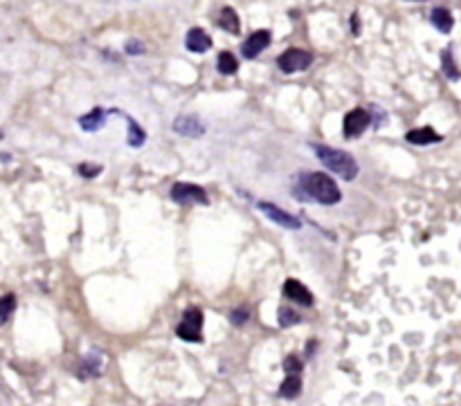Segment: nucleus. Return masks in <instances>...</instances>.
I'll list each match as a JSON object with an SVG mask.
<instances>
[{"label": "nucleus", "mask_w": 461, "mask_h": 406, "mask_svg": "<svg viewBox=\"0 0 461 406\" xmlns=\"http://www.w3.org/2000/svg\"><path fill=\"white\" fill-rule=\"evenodd\" d=\"M268 45H270V32L268 29H257V32L250 34L248 40L243 43V56L255 58V56H259V52H264Z\"/></svg>", "instance_id": "9"}, {"label": "nucleus", "mask_w": 461, "mask_h": 406, "mask_svg": "<svg viewBox=\"0 0 461 406\" xmlns=\"http://www.w3.org/2000/svg\"><path fill=\"white\" fill-rule=\"evenodd\" d=\"M293 194L297 200H310L317 202V205H338L342 200V194L335 185L333 178H328L326 173H302L297 175Z\"/></svg>", "instance_id": "1"}, {"label": "nucleus", "mask_w": 461, "mask_h": 406, "mask_svg": "<svg viewBox=\"0 0 461 406\" xmlns=\"http://www.w3.org/2000/svg\"><path fill=\"white\" fill-rule=\"evenodd\" d=\"M444 65H446V72H448V77H457V72H455V68H453V63H450V52H446L444 54Z\"/></svg>", "instance_id": "24"}, {"label": "nucleus", "mask_w": 461, "mask_h": 406, "mask_svg": "<svg viewBox=\"0 0 461 406\" xmlns=\"http://www.w3.org/2000/svg\"><path fill=\"white\" fill-rule=\"evenodd\" d=\"M369 124H372V115H369V110L365 108H356V110H349V113L345 115V137H358L363 135L365 130L369 128Z\"/></svg>", "instance_id": "6"}, {"label": "nucleus", "mask_w": 461, "mask_h": 406, "mask_svg": "<svg viewBox=\"0 0 461 406\" xmlns=\"http://www.w3.org/2000/svg\"><path fill=\"white\" fill-rule=\"evenodd\" d=\"M218 25L225 29L229 34H239V29H241V23H239V16L234 9L225 7L223 12H220V18H218Z\"/></svg>", "instance_id": "14"}, {"label": "nucleus", "mask_w": 461, "mask_h": 406, "mask_svg": "<svg viewBox=\"0 0 461 406\" xmlns=\"http://www.w3.org/2000/svg\"><path fill=\"white\" fill-rule=\"evenodd\" d=\"M352 27H354V34H358V14H354V18H352Z\"/></svg>", "instance_id": "26"}, {"label": "nucleus", "mask_w": 461, "mask_h": 406, "mask_svg": "<svg viewBox=\"0 0 461 406\" xmlns=\"http://www.w3.org/2000/svg\"><path fill=\"white\" fill-rule=\"evenodd\" d=\"M299 393H302V375H288L282 387H279V398L295 400Z\"/></svg>", "instance_id": "13"}, {"label": "nucleus", "mask_w": 461, "mask_h": 406, "mask_svg": "<svg viewBox=\"0 0 461 406\" xmlns=\"http://www.w3.org/2000/svg\"><path fill=\"white\" fill-rule=\"evenodd\" d=\"M295 323H299V314L297 312H293L288 306L279 308V326L288 328V326H295Z\"/></svg>", "instance_id": "18"}, {"label": "nucleus", "mask_w": 461, "mask_h": 406, "mask_svg": "<svg viewBox=\"0 0 461 406\" xmlns=\"http://www.w3.org/2000/svg\"><path fill=\"white\" fill-rule=\"evenodd\" d=\"M239 70V63L232 52H220L218 54V72L220 75H234Z\"/></svg>", "instance_id": "17"}, {"label": "nucleus", "mask_w": 461, "mask_h": 406, "mask_svg": "<svg viewBox=\"0 0 461 406\" xmlns=\"http://www.w3.org/2000/svg\"><path fill=\"white\" fill-rule=\"evenodd\" d=\"M174 130L185 137H200L205 133V126L200 124V119L194 115H183L174 121Z\"/></svg>", "instance_id": "10"}, {"label": "nucleus", "mask_w": 461, "mask_h": 406, "mask_svg": "<svg viewBox=\"0 0 461 406\" xmlns=\"http://www.w3.org/2000/svg\"><path fill=\"white\" fill-rule=\"evenodd\" d=\"M313 150L331 173L340 175L347 182H352L358 175V162L354 159V155H349L347 150L322 146V144H313Z\"/></svg>", "instance_id": "2"}, {"label": "nucleus", "mask_w": 461, "mask_h": 406, "mask_svg": "<svg viewBox=\"0 0 461 406\" xmlns=\"http://www.w3.org/2000/svg\"><path fill=\"white\" fill-rule=\"evenodd\" d=\"M284 297L299 303V306H306V308L313 306V294H310V290L304 286V283H299L295 279H288L284 283Z\"/></svg>", "instance_id": "8"}, {"label": "nucleus", "mask_w": 461, "mask_h": 406, "mask_svg": "<svg viewBox=\"0 0 461 406\" xmlns=\"http://www.w3.org/2000/svg\"><path fill=\"white\" fill-rule=\"evenodd\" d=\"M185 45L189 52H196V54H203L205 49L212 47V38H209L200 27H194L187 32V38H185Z\"/></svg>", "instance_id": "11"}, {"label": "nucleus", "mask_w": 461, "mask_h": 406, "mask_svg": "<svg viewBox=\"0 0 461 406\" xmlns=\"http://www.w3.org/2000/svg\"><path fill=\"white\" fill-rule=\"evenodd\" d=\"M16 308V299L14 294H7V297H0V321H5L9 314Z\"/></svg>", "instance_id": "20"}, {"label": "nucleus", "mask_w": 461, "mask_h": 406, "mask_svg": "<svg viewBox=\"0 0 461 406\" xmlns=\"http://www.w3.org/2000/svg\"><path fill=\"white\" fill-rule=\"evenodd\" d=\"M248 317H250L248 308H239V310H234V312H232V321L236 323V326H241V323H245V321H248Z\"/></svg>", "instance_id": "23"}, {"label": "nucleus", "mask_w": 461, "mask_h": 406, "mask_svg": "<svg viewBox=\"0 0 461 406\" xmlns=\"http://www.w3.org/2000/svg\"><path fill=\"white\" fill-rule=\"evenodd\" d=\"M430 20H432V25L439 32H450V27H453V16H450V12L444 7H437L432 16H430Z\"/></svg>", "instance_id": "15"}, {"label": "nucleus", "mask_w": 461, "mask_h": 406, "mask_svg": "<svg viewBox=\"0 0 461 406\" xmlns=\"http://www.w3.org/2000/svg\"><path fill=\"white\" fill-rule=\"evenodd\" d=\"M79 173H82L84 178H95L102 173V166H93V164H82L79 166Z\"/></svg>", "instance_id": "22"}, {"label": "nucleus", "mask_w": 461, "mask_h": 406, "mask_svg": "<svg viewBox=\"0 0 461 406\" xmlns=\"http://www.w3.org/2000/svg\"><path fill=\"white\" fill-rule=\"evenodd\" d=\"M310 63H313V54H310L308 49H299V47H290L277 58V65L284 75L302 72V70H306Z\"/></svg>", "instance_id": "4"}, {"label": "nucleus", "mask_w": 461, "mask_h": 406, "mask_svg": "<svg viewBox=\"0 0 461 406\" xmlns=\"http://www.w3.org/2000/svg\"><path fill=\"white\" fill-rule=\"evenodd\" d=\"M302 368H304V364L297 354H288V357L284 359V370L288 375H302Z\"/></svg>", "instance_id": "19"}, {"label": "nucleus", "mask_w": 461, "mask_h": 406, "mask_svg": "<svg viewBox=\"0 0 461 406\" xmlns=\"http://www.w3.org/2000/svg\"><path fill=\"white\" fill-rule=\"evenodd\" d=\"M259 209H262L270 220H275L277 225H282L286 229H299L302 227V220H297L293 213L279 209L277 205H273V202H259Z\"/></svg>", "instance_id": "7"}, {"label": "nucleus", "mask_w": 461, "mask_h": 406, "mask_svg": "<svg viewBox=\"0 0 461 406\" xmlns=\"http://www.w3.org/2000/svg\"><path fill=\"white\" fill-rule=\"evenodd\" d=\"M200 330H203V312H200L198 308H187L183 314V321H180L176 328V334L185 341L198 343V341H203Z\"/></svg>", "instance_id": "3"}, {"label": "nucleus", "mask_w": 461, "mask_h": 406, "mask_svg": "<svg viewBox=\"0 0 461 406\" xmlns=\"http://www.w3.org/2000/svg\"><path fill=\"white\" fill-rule=\"evenodd\" d=\"M104 121H106V113H104L102 108H95L90 115H86V117L79 119V124H82L84 130H97V128H102Z\"/></svg>", "instance_id": "16"}, {"label": "nucleus", "mask_w": 461, "mask_h": 406, "mask_svg": "<svg viewBox=\"0 0 461 406\" xmlns=\"http://www.w3.org/2000/svg\"><path fill=\"white\" fill-rule=\"evenodd\" d=\"M405 139L409 141V144L428 146V144H437V141H441V135H437L432 128H416V130H409Z\"/></svg>", "instance_id": "12"}, {"label": "nucleus", "mask_w": 461, "mask_h": 406, "mask_svg": "<svg viewBox=\"0 0 461 406\" xmlns=\"http://www.w3.org/2000/svg\"><path fill=\"white\" fill-rule=\"evenodd\" d=\"M128 128H131V133H128V144H131V146H139V144L144 141L142 128H139L133 119H128Z\"/></svg>", "instance_id": "21"}, {"label": "nucleus", "mask_w": 461, "mask_h": 406, "mask_svg": "<svg viewBox=\"0 0 461 406\" xmlns=\"http://www.w3.org/2000/svg\"><path fill=\"white\" fill-rule=\"evenodd\" d=\"M172 200L178 205H207V194L205 189L198 185H187V182H178L172 189Z\"/></svg>", "instance_id": "5"}, {"label": "nucleus", "mask_w": 461, "mask_h": 406, "mask_svg": "<svg viewBox=\"0 0 461 406\" xmlns=\"http://www.w3.org/2000/svg\"><path fill=\"white\" fill-rule=\"evenodd\" d=\"M142 52V45L137 43V40H131V43H128V54H139Z\"/></svg>", "instance_id": "25"}]
</instances>
